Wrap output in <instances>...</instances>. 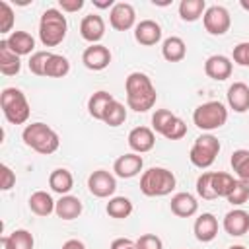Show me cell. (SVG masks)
Masks as SVG:
<instances>
[{
    "label": "cell",
    "instance_id": "22",
    "mask_svg": "<svg viewBox=\"0 0 249 249\" xmlns=\"http://www.w3.org/2000/svg\"><path fill=\"white\" fill-rule=\"evenodd\" d=\"M8 47L18 54V56H25V54H33L35 49V39L31 37V33L27 31H12L6 37Z\"/></svg>",
    "mask_w": 249,
    "mask_h": 249
},
{
    "label": "cell",
    "instance_id": "46",
    "mask_svg": "<svg viewBox=\"0 0 249 249\" xmlns=\"http://www.w3.org/2000/svg\"><path fill=\"white\" fill-rule=\"evenodd\" d=\"M60 249H86V245H84L80 239H68V241L62 243Z\"/></svg>",
    "mask_w": 249,
    "mask_h": 249
},
{
    "label": "cell",
    "instance_id": "15",
    "mask_svg": "<svg viewBox=\"0 0 249 249\" xmlns=\"http://www.w3.org/2000/svg\"><path fill=\"white\" fill-rule=\"evenodd\" d=\"M231 70H233V64L228 56L224 54H212L206 58L204 62V74L216 82H224L231 76Z\"/></svg>",
    "mask_w": 249,
    "mask_h": 249
},
{
    "label": "cell",
    "instance_id": "3",
    "mask_svg": "<svg viewBox=\"0 0 249 249\" xmlns=\"http://www.w3.org/2000/svg\"><path fill=\"white\" fill-rule=\"evenodd\" d=\"M68 31V21L64 12H60L58 8H47L41 14L39 19V41L45 47H56L64 41Z\"/></svg>",
    "mask_w": 249,
    "mask_h": 249
},
{
    "label": "cell",
    "instance_id": "10",
    "mask_svg": "<svg viewBox=\"0 0 249 249\" xmlns=\"http://www.w3.org/2000/svg\"><path fill=\"white\" fill-rule=\"evenodd\" d=\"M109 23L115 31H128L136 27V12L128 2H117L109 12Z\"/></svg>",
    "mask_w": 249,
    "mask_h": 249
},
{
    "label": "cell",
    "instance_id": "31",
    "mask_svg": "<svg viewBox=\"0 0 249 249\" xmlns=\"http://www.w3.org/2000/svg\"><path fill=\"white\" fill-rule=\"evenodd\" d=\"M206 12L204 0H181L179 4V16L183 21H196Z\"/></svg>",
    "mask_w": 249,
    "mask_h": 249
},
{
    "label": "cell",
    "instance_id": "30",
    "mask_svg": "<svg viewBox=\"0 0 249 249\" xmlns=\"http://www.w3.org/2000/svg\"><path fill=\"white\" fill-rule=\"evenodd\" d=\"M230 163H231V169L235 171L237 179L247 183L249 185V150H235L230 158Z\"/></svg>",
    "mask_w": 249,
    "mask_h": 249
},
{
    "label": "cell",
    "instance_id": "26",
    "mask_svg": "<svg viewBox=\"0 0 249 249\" xmlns=\"http://www.w3.org/2000/svg\"><path fill=\"white\" fill-rule=\"evenodd\" d=\"M54 204L56 200H53V196L47 193V191H35L31 196H29V210L41 218L49 216L54 212Z\"/></svg>",
    "mask_w": 249,
    "mask_h": 249
},
{
    "label": "cell",
    "instance_id": "36",
    "mask_svg": "<svg viewBox=\"0 0 249 249\" xmlns=\"http://www.w3.org/2000/svg\"><path fill=\"white\" fill-rule=\"evenodd\" d=\"M196 195L204 200H214L216 195L212 191V171H204L196 179Z\"/></svg>",
    "mask_w": 249,
    "mask_h": 249
},
{
    "label": "cell",
    "instance_id": "24",
    "mask_svg": "<svg viewBox=\"0 0 249 249\" xmlns=\"http://www.w3.org/2000/svg\"><path fill=\"white\" fill-rule=\"evenodd\" d=\"M21 70V60L19 56L8 47L6 39L0 41V72L4 76H16Z\"/></svg>",
    "mask_w": 249,
    "mask_h": 249
},
{
    "label": "cell",
    "instance_id": "14",
    "mask_svg": "<svg viewBox=\"0 0 249 249\" xmlns=\"http://www.w3.org/2000/svg\"><path fill=\"white\" fill-rule=\"evenodd\" d=\"M128 148L134 154H146L156 146V134L148 126H134L128 132Z\"/></svg>",
    "mask_w": 249,
    "mask_h": 249
},
{
    "label": "cell",
    "instance_id": "1",
    "mask_svg": "<svg viewBox=\"0 0 249 249\" xmlns=\"http://www.w3.org/2000/svg\"><path fill=\"white\" fill-rule=\"evenodd\" d=\"M126 91V105L136 113H146L156 105L158 93L148 74L144 72H130L124 80Z\"/></svg>",
    "mask_w": 249,
    "mask_h": 249
},
{
    "label": "cell",
    "instance_id": "2",
    "mask_svg": "<svg viewBox=\"0 0 249 249\" xmlns=\"http://www.w3.org/2000/svg\"><path fill=\"white\" fill-rule=\"evenodd\" d=\"M21 138H23V144L27 148H31V150H35L37 154H43V156L54 154L60 146L58 134L45 123L25 124V128L21 132Z\"/></svg>",
    "mask_w": 249,
    "mask_h": 249
},
{
    "label": "cell",
    "instance_id": "37",
    "mask_svg": "<svg viewBox=\"0 0 249 249\" xmlns=\"http://www.w3.org/2000/svg\"><path fill=\"white\" fill-rule=\"evenodd\" d=\"M8 237H10L12 249H33L35 239L27 230H14Z\"/></svg>",
    "mask_w": 249,
    "mask_h": 249
},
{
    "label": "cell",
    "instance_id": "9",
    "mask_svg": "<svg viewBox=\"0 0 249 249\" xmlns=\"http://www.w3.org/2000/svg\"><path fill=\"white\" fill-rule=\"evenodd\" d=\"M88 189H89V193L93 196L107 198V196H113L115 195V191H117V179L107 169H97V171L89 173V177H88Z\"/></svg>",
    "mask_w": 249,
    "mask_h": 249
},
{
    "label": "cell",
    "instance_id": "28",
    "mask_svg": "<svg viewBox=\"0 0 249 249\" xmlns=\"http://www.w3.org/2000/svg\"><path fill=\"white\" fill-rule=\"evenodd\" d=\"M70 72V60L62 54H56L53 53L47 60V66H45V76L47 78H64L66 74Z\"/></svg>",
    "mask_w": 249,
    "mask_h": 249
},
{
    "label": "cell",
    "instance_id": "6",
    "mask_svg": "<svg viewBox=\"0 0 249 249\" xmlns=\"http://www.w3.org/2000/svg\"><path fill=\"white\" fill-rule=\"evenodd\" d=\"M226 121H228V109L222 101H206L193 111V123L200 130H216L224 126Z\"/></svg>",
    "mask_w": 249,
    "mask_h": 249
},
{
    "label": "cell",
    "instance_id": "48",
    "mask_svg": "<svg viewBox=\"0 0 249 249\" xmlns=\"http://www.w3.org/2000/svg\"><path fill=\"white\" fill-rule=\"evenodd\" d=\"M0 249H12V245H10V237H8V235H2V237H0Z\"/></svg>",
    "mask_w": 249,
    "mask_h": 249
},
{
    "label": "cell",
    "instance_id": "45",
    "mask_svg": "<svg viewBox=\"0 0 249 249\" xmlns=\"http://www.w3.org/2000/svg\"><path fill=\"white\" fill-rule=\"evenodd\" d=\"M109 249H136V241H132L128 237H117V239H113Z\"/></svg>",
    "mask_w": 249,
    "mask_h": 249
},
{
    "label": "cell",
    "instance_id": "32",
    "mask_svg": "<svg viewBox=\"0 0 249 249\" xmlns=\"http://www.w3.org/2000/svg\"><path fill=\"white\" fill-rule=\"evenodd\" d=\"M235 179L226 173V171H212V191L216 195V198H226L230 195V191L233 189Z\"/></svg>",
    "mask_w": 249,
    "mask_h": 249
},
{
    "label": "cell",
    "instance_id": "19",
    "mask_svg": "<svg viewBox=\"0 0 249 249\" xmlns=\"http://www.w3.org/2000/svg\"><path fill=\"white\" fill-rule=\"evenodd\" d=\"M228 105L235 113H245L249 111V86L243 82H233L228 88Z\"/></svg>",
    "mask_w": 249,
    "mask_h": 249
},
{
    "label": "cell",
    "instance_id": "29",
    "mask_svg": "<svg viewBox=\"0 0 249 249\" xmlns=\"http://www.w3.org/2000/svg\"><path fill=\"white\" fill-rule=\"evenodd\" d=\"M105 210H107V214H109L111 218L123 220V218H128V216L132 214L134 206H132L130 198H126V196H113V198H109Z\"/></svg>",
    "mask_w": 249,
    "mask_h": 249
},
{
    "label": "cell",
    "instance_id": "47",
    "mask_svg": "<svg viewBox=\"0 0 249 249\" xmlns=\"http://www.w3.org/2000/svg\"><path fill=\"white\" fill-rule=\"evenodd\" d=\"M93 6H97V8H113L115 6V2L113 0H105V2H99V0H93Z\"/></svg>",
    "mask_w": 249,
    "mask_h": 249
},
{
    "label": "cell",
    "instance_id": "27",
    "mask_svg": "<svg viewBox=\"0 0 249 249\" xmlns=\"http://www.w3.org/2000/svg\"><path fill=\"white\" fill-rule=\"evenodd\" d=\"M111 101H115V97L109 91H105V89H99V91L91 93L89 99H88V113H89V117H93L95 121H101L103 113H105V109L109 107Z\"/></svg>",
    "mask_w": 249,
    "mask_h": 249
},
{
    "label": "cell",
    "instance_id": "11",
    "mask_svg": "<svg viewBox=\"0 0 249 249\" xmlns=\"http://www.w3.org/2000/svg\"><path fill=\"white\" fill-rule=\"evenodd\" d=\"M82 62L88 70H93V72H99V70H105L109 64H111V51L105 47V45H89L84 53H82Z\"/></svg>",
    "mask_w": 249,
    "mask_h": 249
},
{
    "label": "cell",
    "instance_id": "25",
    "mask_svg": "<svg viewBox=\"0 0 249 249\" xmlns=\"http://www.w3.org/2000/svg\"><path fill=\"white\" fill-rule=\"evenodd\" d=\"M49 187H51L54 193H58L60 196H64V195H68V193L72 191V187H74V177H72V173H70L68 169L56 167V169H53L51 175H49Z\"/></svg>",
    "mask_w": 249,
    "mask_h": 249
},
{
    "label": "cell",
    "instance_id": "34",
    "mask_svg": "<svg viewBox=\"0 0 249 249\" xmlns=\"http://www.w3.org/2000/svg\"><path fill=\"white\" fill-rule=\"evenodd\" d=\"M175 119L177 115H173L169 109H156V113L152 115V130L163 136Z\"/></svg>",
    "mask_w": 249,
    "mask_h": 249
},
{
    "label": "cell",
    "instance_id": "33",
    "mask_svg": "<svg viewBox=\"0 0 249 249\" xmlns=\"http://www.w3.org/2000/svg\"><path fill=\"white\" fill-rule=\"evenodd\" d=\"M105 124H109V126H121L124 121H126V109H124V105L121 103V101H111L109 103V107L105 109V113H103V119H101Z\"/></svg>",
    "mask_w": 249,
    "mask_h": 249
},
{
    "label": "cell",
    "instance_id": "35",
    "mask_svg": "<svg viewBox=\"0 0 249 249\" xmlns=\"http://www.w3.org/2000/svg\"><path fill=\"white\" fill-rule=\"evenodd\" d=\"M226 200H228L230 204H233V206L245 204V202L249 200V185L243 183V181H239V179H235V185H233V189L230 191V195L226 196Z\"/></svg>",
    "mask_w": 249,
    "mask_h": 249
},
{
    "label": "cell",
    "instance_id": "17",
    "mask_svg": "<svg viewBox=\"0 0 249 249\" xmlns=\"http://www.w3.org/2000/svg\"><path fill=\"white\" fill-rule=\"evenodd\" d=\"M134 39H136V43H140L144 47L158 45L161 41V27H160V23L154 21V19L138 21L136 27H134Z\"/></svg>",
    "mask_w": 249,
    "mask_h": 249
},
{
    "label": "cell",
    "instance_id": "42",
    "mask_svg": "<svg viewBox=\"0 0 249 249\" xmlns=\"http://www.w3.org/2000/svg\"><path fill=\"white\" fill-rule=\"evenodd\" d=\"M233 62L239 66H249V41L239 43L233 47Z\"/></svg>",
    "mask_w": 249,
    "mask_h": 249
},
{
    "label": "cell",
    "instance_id": "43",
    "mask_svg": "<svg viewBox=\"0 0 249 249\" xmlns=\"http://www.w3.org/2000/svg\"><path fill=\"white\" fill-rule=\"evenodd\" d=\"M14 185H16V173L6 163H2L0 165V189L2 191H10Z\"/></svg>",
    "mask_w": 249,
    "mask_h": 249
},
{
    "label": "cell",
    "instance_id": "13",
    "mask_svg": "<svg viewBox=\"0 0 249 249\" xmlns=\"http://www.w3.org/2000/svg\"><path fill=\"white\" fill-rule=\"evenodd\" d=\"M80 35L84 41L97 45L105 35V21L99 14H88L80 21Z\"/></svg>",
    "mask_w": 249,
    "mask_h": 249
},
{
    "label": "cell",
    "instance_id": "20",
    "mask_svg": "<svg viewBox=\"0 0 249 249\" xmlns=\"http://www.w3.org/2000/svg\"><path fill=\"white\" fill-rule=\"evenodd\" d=\"M169 208L175 216L179 218H191L196 214L198 210V202L196 198L191 195V193H177L171 196V202H169Z\"/></svg>",
    "mask_w": 249,
    "mask_h": 249
},
{
    "label": "cell",
    "instance_id": "16",
    "mask_svg": "<svg viewBox=\"0 0 249 249\" xmlns=\"http://www.w3.org/2000/svg\"><path fill=\"white\" fill-rule=\"evenodd\" d=\"M222 226H224V230H226L228 235L241 237L243 233L249 231V212H245L241 208H233V210H230L224 216Z\"/></svg>",
    "mask_w": 249,
    "mask_h": 249
},
{
    "label": "cell",
    "instance_id": "4",
    "mask_svg": "<svg viewBox=\"0 0 249 249\" xmlns=\"http://www.w3.org/2000/svg\"><path fill=\"white\" fill-rule=\"evenodd\" d=\"M0 107L10 124H25L31 113L27 97L18 88H4L0 93Z\"/></svg>",
    "mask_w": 249,
    "mask_h": 249
},
{
    "label": "cell",
    "instance_id": "18",
    "mask_svg": "<svg viewBox=\"0 0 249 249\" xmlns=\"http://www.w3.org/2000/svg\"><path fill=\"white\" fill-rule=\"evenodd\" d=\"M193 231H195V237L202 243H208L212 241L216 235H218V220L214 214L210 212H202L196 220H195V226H193Z\"/></svg>",
    "mask_w": 249,
    "mask_h": 249
},
{
    "label": "cell",
    "instance_id": "50",
    "mask_svg": "<svg viewBox=\"0 0 249 249\" xmlns=\"http://www.w3.org/2000/svg\"><path fill=\"white\" fill-rule=\"evenodd\" d=\"M228 249H247V247H243V245H231V247H228Z\"/></svg>",
    "mask_w": 249,
    "mask_h": 249
},
{
    "label": "cell",
    "instance_id": "39",
    "mask_svg": "<svg viewBox=\"0 0 249 249\" xmlns=\"http://www.w3.org/2000/svg\"><path fill=\"white\" fill-rule=\"evenodd\" d=\"M14 10L6 0H0V33H12Z\"/></svg>",
    "mask_w": 249,
    "mask_h": 249
},
{
    "label": "cell",
    "instance_id": "41",
    "mask_svg": "<svg viewBox=\"0 0 249 249\" xmlns=\"http://www.w3.org/2000/svg\"><path fill=\"white\" fill-rule=\"evenodd\" d=\"M136 249H163V243L156 233H144L136 239Z\"/></svg>",
    "mask_w": 249,
    "mask_h": 249
},
{
    "label": "cell",
    "instance_id": "44",
    "mask_svg": "<svg viewBox=\"0 0 249 249\" xmlns=\"http://www.w3.org/2000/svg\"><path fill=\"white\" fill-rule=\"evenodd\" d=\"M58 8H60V12L74 14L84 8V0H58Z\"/></svg>",
    "mask_w": 249,
    "mask_h": 249
},
{
    "label": "cell",
    "instance_id": "5",
    "mask_svg": "<svg viewBox=\"0 0 249 249\" xmlns=\"http://www.w3.org/2000/svg\"><path fill=\"white\" fill-rule=\"evenodd\" d=\"M177 185L173 171L165 167H150L140 175V191L146 196H165Z\"/></svg>",
    "mask_w": 249,
    "mask_h": 249
},
{
    "label": "cell",
    "instance_id": "21",
    "mask_svg": "<svg viewBox=\"0 0 249 249\" xmlns=\"http://www.w3.org/2000/svg\"><path fill=\"white\" fill-rule=\"evenodd\" d=\"M84 206H82V200L78 196H72V195H64L56 200L54 204V214L60 218V220H74L82 214Z\"/></svg>",
    "mask_w": 249,
    "mask_h": 249
},
{
    "label": "cell",
    "instance_id": "12",
    "mask_svg": "<svg viewBox=\"0 0 249 249\" xmlns=\"http://www.w3.org/2000/svg\"><path fill=\"white\" fill-rule=\"evenodd\" d=\"M144 167V160L140 154H134V152H128V154H123L115 160L113 163V171L117 177L121 179H130V177H136Z\"/></svg>",
    "mask_w": 249,
    "mask_h": 249
},
{
    "label": "cell",
    "instance_id": "23",
    "mask_svg": "<svg viewBox=\"0 0 249 249\" xmlns=\"http://www.w3.org/2000/svg\"><path fill=\"white\" fill-rule=\"evenodd\" d=\"M161 56L167 62H181L187 56V45L181 37L171 35L161 43Z\"/></svg>",
    "mask_w": 249,
    "mask_h": 249
},
{
    "label": "cell",
    "instance_id": "7",
    "mask_svg": "<svg viewBox=\"0 0 249 249\" xmlns=\"http://www.w3.org/2000/svg\"><path fill=\"white\" fill-rule=\"evenodd\" d=\"M218 154H220V140L214 134H200L189 152V160L195 167L206 169L216 161Z\"/></svg>",
    "mask_w": 249,
    "mask_h": 249
},
{
    "label": "cell",
    "instance_id": "8",
    "mask_svg": "<svg viewBox=\"0 0 249 249\" xmlns=\"http://www.w3.org/2000/svg\"><path fill=\"white\" fill-rule=\"evenodd\" d=\"M202 23L210 35H226L231 25V16L224 6H210L202 16Z\"/></svg>",
    "mask_w": 249,
    "mask_h": 249
},
{
    "label": "cell",
    "instance_id": "38",
    "mask_svg": "<svg viewBox=\"0 0 249 249\" xmlns=\"http://www.w3.org/2000/svg\"><path fill=\"white\" fill-rule=\"evenodd\" d=\"M51 54H53V53H49V51H35V53L29 56V62H27L29 70H31L35 76H45V66H47V60H49Z\"/></svg>",
    "mask_w": 249,
    "mask_h": 249
},
{
    "label": "cell",
    "instance_id": "40",
    "mask_svg": "<svg viewBox=\"0 0 249 249\" xmlns=\"http://www.w3.org/2000/svg\"><path fill=\"white\" fill-rule=\"evenodd\" d=\"M185 134H187V124H185L183 119L177 117V119L171 123V126L167 128V132L163 134V138H167V140H181Z\"/></svg>",
    "mask_w": 249,
    "mask_h": 249
},
{
    "label": "cell",
    "instance_id": "49",
    "mask_svg": "<svg viewBox=\"0 0 249 249\" xmlns=\"http://www.w3.org/2000/svg\"><path fill=\"white\" fill-rule=\"evenodd\" d=\"M239 6H241L243 10H247V12H249V2H245V0H241V2H239Z\"/></svg>",
    "mask_w": 249,
    "mask_h": 249
}]
</instances>
